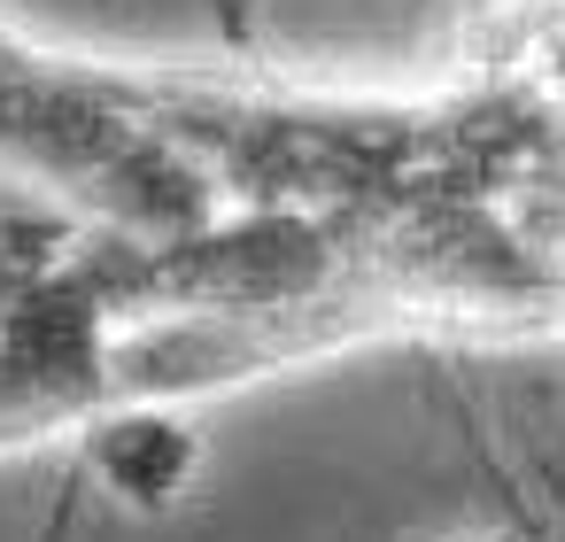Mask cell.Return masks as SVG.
Listing matches in <instances>:
<instances>
[{
  "label": "cell",
  "instance_id": "6da1fadb",
  "mask_svg": "<svg viewBox=\"0 0 565 542\" xmlns=\"http://www.w3.org/2000/svg\"><path fill=\"white\" fill-rule=\"evenodd\" d=\"M194 465H202V442L179 418H163V411H117V418L86 426L71 488H109L132 511H163V503H179L194 488Z\"/></svg>",
  "mask_w": 565,
  "mask_h": 542
}]
</instances>
